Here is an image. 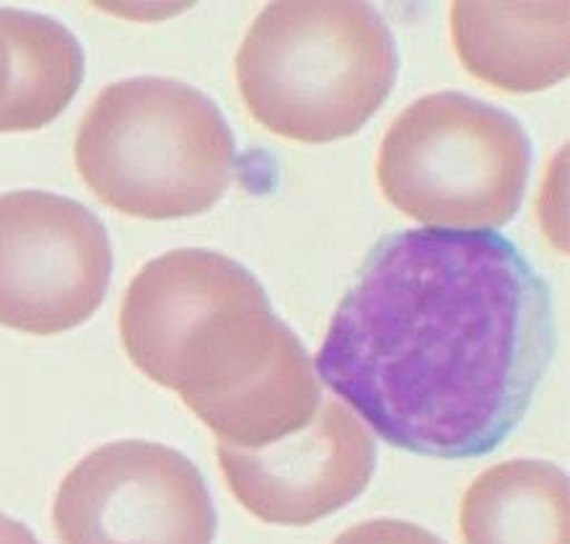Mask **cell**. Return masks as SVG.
<instances>
[{"label": "cell", "instance_id": "8992f818", "mask_svg": "<svg viewBox=\"0 0 570 544\" xmlns=\"http://www.w3.org/2000/svg\"><path fill=\"white\" fill-rule=\"evenodd\" d=\"M60 544H213L216 508L200 469L154 441H112L62 477Z\"/></svg>", "mask_w": 570, "mask_h": 544}, {"label": "cell", "instance_id": "7c38bea8", "mask_svg": "<svg viewBox=\"0 0 570 544\" xmlns=\"http://www.w3.org/2000/svg\"><path fill=\"white\" fill-rule=\"evenodd\" d=\"M332 544H443L423 526L400 518H371L345 530Z\"/></svg>", "mask_w": 570, "mask_h": 544}, {"label": "cell", "instance_id": "52a82bcc", "mask_svg": "<svg viewBox=\"0 0 570 544\" xmlns=\"http://www.w3.org/2000/svg\"><path fill=\"white\" fill-rule=\"evenodd\" d=\"M109 278L112 244L86 205L42 189L0 195V325L35 337L81 327Z\"/></svg>", "mask_w": 570, "mask_h": 544}, {"label": "cell", "instance_id": "6da1fadb", "mask_svg": "<svg viewBox=\"0 0 570 544\" xmlns=\"http://www.w3.org/2000/svg\"><path fill=\"white\" fill-rule=\"evenodd\" d=\"M556 345L550 288L517 244L410 228L371 247L314 368L390 446L459 462L519 428Z\"/></svg>", "mask_w": 570, "mask_h": 544}, {"label": "cell", "instance_id": "4fadbf2b", "mask_svg": "<svg viewBox=\"0 0 570 544\" xmlns=\"http://www.w3.org/2000/svg\"><path fill=\"white\" fill-rule=\"evenodd\" d=\"M0 544H39V540L27 530V524L16 522L0 511Z\"/></svg>", "mask_w": 570, "mask_h": 544}, {"label": "cell", "instance_id": "ba28073f", "mask_svg": "<svg viewBox=\"0 0 570 544\" xmlns=\"http://www.w3.org/2000/svg\"><path fill=\"white\" fill-rule=\"evenodd\" d=\"M228 493L265 524L308 526L366 491L376 444L340 399L324 397L304 428L263 448L218 444Z\"/></svg>", "mask_w": 570, "mask_h": 544}, {"label": "cell", "instance_id": "9c48e42d", "mask_svg": "<svg viewBox=\"0 0 570 544\" xmlns=\"http://www.w3.org/2000/svg\"><path fill=\"white\" fill-rule=\"evenodd\" d=\"M568 3H454L451 42L482 83L537 93L570 73Z\"/></svg>", "mask_w": 570, "mask_h": 544}, {"label": "cell", "instance_id": "3957f363", "mask_svg": "<svg viewBox=\"0 0 570 544\" xmlns=\"http://www.w3.org/2000/svg\"><path fill=\"white\" fill-rule=\"evenodd\" d=\"M400 55L368 3H271L236 55L249 115L298 144L351 138L384 105Z\"/></svg>", "mask_w": 570, "mask_h": 544}, {"label": "cell", "instance_id": "30bf717a", "mask_svg": "<svg viewBox=\"0 0 570 544\" xmlns=\"http://www.w3.org/2000/svg\"><path fill=\"white\" fill-rule=\"evenodd\" d=\"M83 47L58 19L0 8V132L42 130L81 89Z\"/></svg>", "mask_w": 570, "mask_h": 544}, {"label": "cell", "instance_id": "8fae6325", "mask_svg": "<svg viewBox=\"0 0 570 544\" xmlns=\"http://www.w3.org/2000/svg\"><path fill=\"white\" fill-rule=\"evenodd\" d=\"M568 475L542 459H509L474 477L459 506L464 544H570Z\"/></svg>", "mask_w": 570, "mask_h": 544}, {"label": "cell", "instance_id": "5b68a950", "mask_svg": "<svg viewBox=\"0 0 570 544\" xmlns=\"http://www.w3.org/2000/svg\"><path fill=\"white\" fill-rule=\"evenodd\" d=\"M532 144L517 117L459 91L417 99L379 148V187L428 228L493 231L517 218Z\"/></svg>", "mask_w": 570, "mask_h": 544}, {"label": "cell", "instance_id": "7a4b0ae2", "mask_svg": "<svg viewBox=\"0 0 570 544\" xmlns=\"http://www.w3.org/2000/svg\"><path fill=\"white\" fill-rule=\"evenodd\" d=\"M120 340L140 374L177 392L236 448L304 428L324 394L314 360L247 267L213 249L150 259L125 290Z\"/></svg>", "mask_w": 570, "mask_h": 544}, {"label": "cell", "instance_id": "277c9868", "mask_svg": "<svg viewBox=\"0 0 570 544\" xmlns=\"http://www.w3.org/2000/svg\"><path fill=\"white\" fill-rule=\"evenodd\" d=\"M76 169L109 208L171 220L208 212L236 169V140L210 97L177 78L107 86L76 132Z\"/></svg>", "mask_w": 570, "mask_h": 544}]
</instances>
